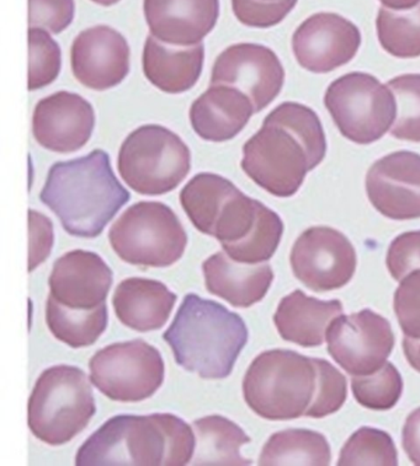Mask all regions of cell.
<instances>
[{
  "label": "cell",
  "mask_w": 420,
  "mask_h": 466,
  "mask_svg": "<svg viewBox=\"0 0 420 466\" xmlns=\"http://www.w3.org/2000/svg\"><path fill=\"white\" fill-rule=\"evenodd\" d=\"M327 154V139L316 112L299 103H283L265 117L243 146L241 169L275 198H292L306 175Z\"/></svg>",
  "instance_id": "obj_1"
},
{
  "label": "cell",
  "mask_w": 420,
  "mask_h": 466,
  "mask_svg": "<svg viewBox=\"0 0 420 466\" xmlns=\"http://www.w3.org/2000/svg\"><path fill=\"white\" fill-rule=\"evenodd\" d=\"M129 198L115 177L110 157L101 149L54 164L40 194L63 229L84 239L99 237Z\"/></svg>",
  "instance_id": "obj_2"
},
{
  "label": "cell",
  "mask_w": 420,
  "mask_h": 466,
  "mask_svg": "<svg viewBox=\"0 0 420 466\" xmlns=\"http://www.w3.org/2000/svg\"><path fill=\"white\" fill-rule=\"evenodd\" d=\"M196 436L173 413L118 415L84 441L77 466H183L194 458Z\"/></svg>",
  "instance_id": "obj_3"
},
{
  "label": "cell",
  "mask_w": 420,
  "mask_h": 466,
  "mask_svg": "<svg viewBox=\"0 0 420 466\" xmlns=\"http://www.w3.org/2000/svg\"><path fill=\"white\" fill-rule=\"evenodd\" d=\"M240 315L217 301L189 293L163 334L175 362L202 380H225L248 342Z\"/></svg>",
  "instance_id": "obj_4"
},
{
  "label": "cell",
  "mask_w": 420,
  "mask_h": 466,
  "mask_svg": "<svg viewBox=\"0 0 420 466\" xmlns=\"http://www.w3.org/2000/svg\"><path fill=\"white\" fill-rule=\"evenodd\" d=\"M241 389L247 405L261 419H300L316 394V366L313 359L289 350L262 352L248 368Z\"/></svg>",
  "instance_id": "obj_5"
},
{
  "label": "cell",
  "mask_w": 420,
  "mask_h": 466,
  "mask_svg": "<svg viewBox=\"0 0 420 466\" xmlns=\"http://www.w3.org/2000/svg\"><path fill=\"white\" fill-rule=\"evenodd\" d=\"M90 383L84 370L68 364L42 371L27 404L31 433L57 447L83 432L97 412Z\"/></svg>",
  "instance_id": "obj_6"
},
{
  "label": "cell",
  "mask_w": 420,
  "mask_h": 466,
  "mask_svg": "<svg viewBox=\"0 0 420 466\" xmlns=\"http://www.w3.org/2000/svg\"><path fill=\"white\" fill-rule=\"evenodd\" d=\"M118 174L128 187L145 196L174 191L191 170V153L177 133L145 125L129 133L118 157Z\"/></svg>",
  "instance_id": "obj_7"
},
{
  "label": "cell",
  "mask_w": 420,
  "mask_h": 466,
  "mask_svg": "<svg viewBox=\"0 0 420 466\" xmlns=\"http://www.w3.org/2000/svg\"><path fill=\"white\" fill-rule=\"evenodd\" d=\"M108 241L115 254L129 265L164 268L183 258L188 234L170 207L142 201L118 217L108 231Z\"/></svg>",
  "instance_id": "obj_8"
},
{
  "label": "cell",
  "mask_w": 420,
  "mask_h": 466,
  "mask_svg": "<svg viewBox=\"0 0 420 466\" xmlns=\"http://www.w3.org/2000/svg\"><path fill=\"white\" fill-rule=\"evenodd\" d=\"M324 105L342 136L356 145L380 141L397 118L392 90L367 73H348L334 80L325 91Z\"/></svg>",
  "instance_id": "obj_9"
},
{
  "label": "cell",
  "mask_w": 420,
  "mask_h": 466,
  "mask_svg": "<svg viewBox=\"0 0 420 466\" xmlns=\"http://www.w3.org/2000/svg\"><path fill=\"white\" fill-rule=\"evenodd\" d=\"M94 387L118 402H139L162 387L166 366L156 347L143 339L113 343L97 351L89 362Z\"/></svg>",
  "instance_id": "obj_10"
},
{
  "label": "cell",
  "mask_w": 420,
  "mask_h": 466,
  "mask_svg": "<svg viewBox=\"0 0 420 466\" xmlns=\"http://www.w3.org/2000/svg\"><path fill=\"white\" fill-rule=\"evenodd\" d=\"M290 261L296 279L318 293L348 285L358 265L353 244L331 227L304 230L293 244Z\"/></svg>",
  "instance_id": "obj_11"
},
{
  "label": "cell",
  "mask_w": 420,
  "mask_h": 466,
  "mask_svg": "<svg viewBox=\"0 0 420 466\" xmlns=\"http://www.w3.org/2000/svg\"><path fill=\"white\" fill-rule=\"evenodd\" d=\"M328 352L352 376H365L386 363L394 347L387 319L370 309L339 315L329 325Z\"/></svg>",
  "instance_id": "obj_12"
},
{
  "label": "cell",
  "mask_w": 420,
  "mask_h": 466,
  "mask_svg": "<svg viewBox=\"0 0 420 466\" xmlns=\"http://www.w3.org/2000/svg\"><path fill=\"white\" fill-rule=\"evenodd\" d=\"M210 83L244 91L251 97L257 114L282 93L285 71L278 55L267 46L237 44L230 46L217 57Z\"/></svg>",
  "instance_id": "obj_13"
},
{
  "label": "cell",
  "mask_w": 420,
  "mask_h": 466,
  "mask_svg": "<svg viewBox=\"0 0 420 466\" xmlns=\"http://www.w3.org/2000/svg\"><path fill=\"white\" fill-rule=\"evenodd\" d=\"M362 34L352 21L334 13H317L292 36L296 61L308 72L329 73L348 65L360 50Z\"/></svg>",
  "instance_id": "obj_14"
},
{
  "label": "cell",
  "mask_w": 420,
  "mask_h": 466,
  "mask_svg": "<svg viewBox=\"0 0 420 466\" xmlns=\"http://www.w3.org/2000/svg\"><path fill=\"white\" fill-rule=\"evenodd\" d=\"M366 194L387 218H420V154L401 150L374 161L367 171Z\"/></svg>",
  "instance_id": "obj_15"
},
{
  "label": "cell",
  "mask_w": 420,
  "mask_h": 466,
  "mask_svg": "<svg viewBox=\"0 0 420 466\" xmlns=\"http://www.w3.org/2000/svg\"><path fill=\"white\" fill-rule=\"evenodd\" d=\"M96 111L78 94L58 91L38 101L33 115V135L51 152H78L92 138Z\"/></svg>",
  "instance_id": "obj_16"
},
{
  "label": "cell",
  "mask_w": 420,
  "mask_h": 466,
  "mask_svg": "<svg viewBox=\"0 0 420 466\" xmlns=\"http://www.w3.org/2000/svg\"><path fill=\"white\" fill-rule=\"evenodd\" d=\"M128 40L108 25L82 31L73 41L71 65L75 78L96 91L113 89L129 73Z\"/></svg>",
  "instance_id": "obj_17"
},
{
  "label": "cell",
  "mask_w": 420,
  "mask_h": 466,
  "mask_svg": "<svg viewBox=\"0 0 420 466\" xmlns=\"http://www.w3.org/2000/svg\"><path fill=\"white\" fill-rule=\"evenodd\" d=\"M114 283L113 269L96 252L73 250L55 261L48 285L62 306L89 310L103 306Z\"/></svg>",
  "instance_id": "obj_18"
},
{
  "label": "cell",
  "mask_w": 420,
  "mask_h": 466,
  "mask_svg": "<svg viewBox=\"0 0 420 466\" xmlns=\"http://www.w3.org/2000/svg\"><path fill=\"white\" fill-rule=\"evenodd\" d=\"M143 13L157 40L191 47L215 29L220 0H143Z\"/></svg>",
  "instance_id": "obj_19"
},
{
  "label": "cell",
  "mask_w": 420,
  "mask_h": 466,
  "mask_svg": "<svg viewBox=\"0 0 420 466\" xmlns=\"http://www.w3.org/2000/svg\"><path fill=\"white\" fill-rule=\"evenodd\" d=\"M255 114L251 97L238 87L211 86L192 103L189 117L196 135L208 142L233 139Z\"/></svg>",
  "instance_id": "obj_20"
},
{
  "label": "cell",
  "mask_w": 420,
  "mask_h": 466,
  "mask_svg": "<svg viewBox=\"0 0 420 466\" xmlns=\"http://www.w3.org/2000/svg\"><path fill=\"white\" fill-rule=\"evenodd\" d=\"M206 289L234 308H251L264 299L274 281L271 265H247L216 252L202 264Z\"/></svg>",
  "instance_id": "obj_21"
},
{
  "label": "cell",
  "mask_w": 420,
  "mask_h": 466,
  "mask_svg": "<svg viewBox=\"0 0 420 466\" xmlns=\"http://www.w3.org/2000/svg\"><path fill=\"white\" fill-rule=\"evenodd\" d=\"M175 303L177 296L163 282L141 277H131L118 283L113 296L118 320L138 332L162 329Z\"/></svg>",
  "instance_id": "obj_22"
},
{
  "label": "cell",
  "mask_w": 420,
  "mask_h": 466,
  "mask_svg": "<svg viewBox=\"0 0 420 466\" xmlns=\"http://www.w3.org/2000/svg\"><path fill=\"white\" fill-rule=\"evenodd\" d=\"M205 45L178 47L152 35L143 47V73L150 84L167 94H183L199 82L204 69Z\"/></svg>",
  "instance_id": "obj_23"
},
{
  "label": "cell",
  "mask_w": 420,
  "mask_h": 466,
  "mask_svg": "<svg viewBox=\"0 0 420 466\" xmlns=\"http://www.w3.org/2000/svg\"><path fill=\"white\" fill-rule=\"evenodd\" d=\"M342 314L341 301L320 300L297 289L280 301L274 322L285 341L318 347L323 345L329 325Z\"/></svg>",
  "instance_id": "obj_24"
},
{
  "label": "cell",
  "mask_w": 420,
  "mask_h": 466,
  "mask_svg": "<svg viewBox=\"0 0 420 466\" xmlns=\"http://www.w3.org/2000/svg\"><path fill=\"white\" fill-rule=\"evenodd\" d=\"M192 426L196 448L191 465H251L253 462L241 454V448L251 443V437L227 417H201Z\"/></svg>",
  "instance_id": "obj_25"
},
{
  "label": "cell",
  "mask_w": 420,
  "mask_h": 466,
  "mask_svg": "<svg viewBox=\"0 0 420 466\" xmlns=\"http://www.w3.org/2000/svg\"><path fill=\"white\" fill-rule=\"evenodd\" d=\"M240 188L220 175H195L180 192V205L199 231L213 237L217 220Z\"/></svg>",
  "instance_id": "obj_26"
},
{
  "label": "cell",
  "mask_w": 420,
  "mask_h": 466,
  "mask_svg": "<svg viewBox=\"0 0 420 466\" xmlns=\"http://www.w3.org/2000/svg\"><path fill=\"white\" fill-rule=\"evenodd\" d=\"M331 461V446L323 434L310 430H286L269 438L258 464L325 466Z\"/></svg>",
  "instance_id": "obj_27"
},
{
  "label": "cell",
  "mask_w": 420,
  "mask_h": 466,
  "mask_svg": "<svg viewBox=\"0 0 420 466\" xmlns=\"http://www.w3.org/2000/svg\"><path fill=\"white\" fill-rule=\"evenodd\" d=\"M107 304L79 310L62 306L54 297L46 301V322L51 334L72 349L93 346L108 328Z\"/></svg>",
  "instance_id": "obj_28"
},
{
  "label": "cell",
  "mask_w": 420,
  "mask_h": 466,
  "mask_svg": "<svg viewBox=\"0 0 420 466\" xmlns=\"http://www.w3.org/2000/svg\"><path fill=\"white\" fill-rule=\"evenodd\" d=\"M376 29L387 54L397 58L420 57V3L408 10L381 8Z\"/></svg>",
  "instance_id": "obj_29"
},
{
  "label": "cell",
  "mask_w": 420,
  "mask_h": 466,
  "mask_svg": "<svg viewBox=\"0 0 420 466\" xmlns=\"http://www.w3.org/2000/svg\"><path fill=\"white\" fill-rule=\"evenodd\" d=\"M282 234L283 223L278 213L261 203L257 224L250 236L237 243L222 245V248L240 264H262L274 256Z\"/></svg>",
  "instance_id": "obj_30"
},
{
  "label": "cell",
  "mask_w": 420,
  "mask_h": 466,
  "mask_svg": "<svg viewBox=\"0 0 420 466\" xmlns=\"http://www.w3.org/2000/svg\"><path fill=\"white\" fill-rule=\"evenodd\" d=\"M338 465L395 466L398 465L397 448L384 431L363 427L343 447Z\"/></svg>",
  "instance_id": "obj_31"
},
{
  "label": "cell",
  "mask_w": 420,
  "mask_h": 466,
  "mask_svg": "<svg viewBox=\"0 0 420 466\" xmlns=\"http://www.w3.org/2000/svg\"><path fill=\"white\" fill-rule=\"evenodd\" d=\"M353 398L364 408L387 411L400 401L404 380L394 364L386 362L379 370L365 376H353Z\"/></svg>",
  "instance_id": "obj_32"
},
{
  "label": "cell",
  "mask_w": 420,
  "mask_h": 466,
  "mask_svg": "<svg viewBox=\"0 0 420 466\" xmlns=\"http://www.w3.org/2000/svg\"><path fill=\"white\" fill-rule=\"evenodd\" d=\"M29 76L27 89L36 91L58 78L62 66V51L47 30L29 27Z\"/></svg>",
  "instance_id": "obj_33"
},
{
  "label": "cell",
  "mask_w": 420,
  "mask_h": 466,
  "mask_svg": "<svg viewBox=\"0 0 420 466\" xmlns=\"http://www.w3.org/2000/svg\"><path fill=\"white\" fill-rule=\"evenodd\" d=\"M398 101V116L391 135L401 141L420 142V75H404L388 80Z\"/></svg>",
  "instance_id": "obj_34"
},
{
  "label": "cell",
  "mask_w": 420,
  "mask_h": 466,
  "mask_svg": "<svg viewBox=\"0 0 420 466\" xmlns=\"http://www.w3.org/2000/svg\"><path fill=\"white\" fill-rule=\"evenodd\" d=\"M317 370V390L306 417L323 419L342 409L348 396V383L341 371L325 360L313 359Z\"/></svg>",
  "instance_id": "obj_35"
},
{
  "label": "cell",
  "mask_w": 420,
  "mask_h": 466,
  "mask_svg": "<svg viewBox=\"0 0 420 466\" xmlns=\"http://www.w3.org/2000/svg\"><path fill=\"white\" fill-rule=\"evenodd\" d=\"M299 0H232L234 16L243 25L269 29L279 25Z\"/></svg>",
  "instance_id": "obj_36"
},
{
  "label": "cell",
  "mask_w": 420,
  "mask_h": 466,
  "mask_svg": "<svg viewBox=\"0 0 420 466\" xmlns=\"http://www.w3.org/2000/svg\"><path fill=\"white\" fill-rule=\"evenodd\" d=\"M394 308L405 336L420 339V269L402 279Z\"/></svg>",
  "instance_id": "obj_37"
},
{
  "label": "cell",
  "mask_w": 420,
  "mask_h": 466,
  "mask_svg": "<svg viewBox=\"0 0 420 466\" xmlns=\"http://www.w3.org/2000/svg\"><path fill=\"white\" fill-rule=\"evenodd\" d=\"M75 0H29V27L58 35L75 19Z\"/></svg>",
  "instance_id": "obj_38"
},
{
  "label": "cell",
  "mask_w": 420,
  "mask_h": 466,
  "mask_svg": "<svg viewBox=\"0 0 420 466\" xmlns=\"http://www.w3.org/2000/svg\"><path fill=\"white\" fill-rule=\"evenodd\" d=\"M386 265L395 281L420 269V230L407 231L392 241Z\"/></svg>",
  "instance_id": "obj_39"
},
{
  "label": "cell",
  "mask_w": 420,
  "mask_h": 466,
  "mask_svg": "<svg viewBox=\"0 0 420 466\" xmlns=\"http://www.w3.org/2000/svg\"><path fill=\"white\" fill-rule=\"evenodd\" d=\"M29 261L27 271L33 272L51 255L55 244L54 223L42 213L29 209Z\"/></svg>",
  "instance_id": "obj_40"
},
{
  "label": "cell",
  "mask_w": 420,
  "mask_h": 466,
  "mask_svg": "<svg viewBox=\"0 0 420 466\" xmlns=\"http://www.w3.org/2000/svg\"><path fill=\"white\" fill-rule=\"evenodd\" d=\"M402 444L409 461L420 466V409L407 417L402 432Z\"/></svg>",
  "instance_id": "obj_41"
},
{
  "label": "cell",
  "mask_w": 420,
  "mask_h": 466,
  "mask_svg": "<svg viewBox=\"0 0 420 466\" xmlns=\"http://www.w3.org/2000/svg\"><path fill=\"white\" fill-rule=\"evenodd\" d=\"M404 351L405 359H407L413 370L420 373V339H413L405 336Z\"/></svg>",
  "instance_id": "obj_42"
},
{
  "label": "cell",
  "mask_w": 420,
  "mask_h": 466,
  "mask_svg": "<svg viewBox=\"0 0 420 466\" xmlns=\"http://www.w3.org/2000/svg\"><path fill=\"white\" fill-rule=\"evenodd\" d=\"M384 6L392 10H408L415 8L420 0H380Z\"/></svg>",
  "instance_id": "obj_43"
},
{
  "label": "cell",
  "mask_w": 420,
  "mask_h": 466,
  "mask_svg": "<svg viewBox=\"0 0 420 466\" xmlns=\"http://www.w3.org/2000/svg\"><path fill=\"white\" fill-rule=\"evenodd\" d=\"M92 2L101 6H111L118 5V3L120 2V0H92Z\"/></svg>",
  "instance_id": "obj_44"
}]
</instances>
